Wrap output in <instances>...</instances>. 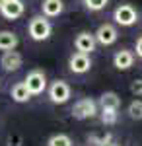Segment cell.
I'll list each match as a JSON object with an SVG mask.
<instances>
[{"instance_id":"1","label":"cell","mask_w":142,"mask_h":146,"mask_svg":"<svg viewBox=\"0 0 142 146\" xmlns=\"http://www.w3.org/2000/svg\"><path fill=\"white\" fill-rule=\"evenodd\" d=\"M27 33L31 37L33 41H47L51 33H53V23L49 22V18L47 16H33L29 23H27Z\"/></svg>"},{"instance_id":"2","label":"cell","mask_w":142,"mask_h":146,"mask_svg":"<svg viewBox=\"0 0 142 146\" xmlns=\"http://www.w3.org/2000/svg\"><path fill=\"white\" fill-rule=\"evenodd\" d=\"M70 113H72V117L78 119V121L94 119V117H98V113H99V103L96 100H92V98H82V100H78L72 105Z\"/></svg>"},{"instance_id":"3","label":"cell","mask_w":142,"mask_h":146,"mask_svg":"<svg viewBox=\"0 0 142 146\" xmlns=\"http://www.w3.org/2000/svg\"><path fill=\"white\" fill-rule=\"evenodd\" d=\"M47 96H49L51 103H55V105H64L66 101L70 100V96H72V88H70V84L64 82V80H55V82L49 84Z\"/></svg>"},{"instance_id":"4","label":"cell","mask_w":142,"mask_h":146,"mask_svg":"<svg viewBox=\"0 0 142 146\" xmlns=\"http://www.w3.org/2000/svg\"><path fill=\"white\" fill-rule=\"evenodd\" d=\"M113 20L121 27H132L138 22V12L132 4H119L113 10Z\"/></svg>"},{"instance_id":"5","label":"cell","mask_w":142,"mask_h":146,"mask_svg":"<svg viewBox=\"0 0 142 146\" xmlns=\"http://www.w3.org/2000/svg\"><path fill=\"white\" fill-rule=\"evenodd\" d=\"M23 82H25L27 90L31 92V96H41L47 90V74H45L43 70H39V68L27 72V76H25Z\"/></svg>"},{"instance_id":"6","label":"cell","mask_w":142,"mask_h":146,"mask_svg":"<svg viewBox=\"0 0 142 146\" xmlns=\"http://www.w3.org/2000/svg\"><path fill=\"white\" fill-rule=\"evenodd\" d=\"M68 68H70L72 74H86V72H90V68H92V58L86 53L76 51V53H72L70 58H68Z\"/></svg>"},{"instance_id":"7","label":"cell","mask_w":142,"mask_h":146,"mask_svg":"<svg viewBox=\"0 0 142 146\" xmlns=\"http://www.w3.org/2000/svg\"><path fill=\"white\" fill-rule=\"evenodd\" d=\"M96 39H98V45L111 47L113 43H117L119 31H117V27L113 23H101L98 29H96Z\"/></svg>"},{"instance_id":"8","label":"cell","mask_w":142,"mask_h":146,"mask_svg":"<svg viewBox=\"0 0 142 146\" xmlns=\"http://www.w3.org/2000/svg\"><path fill=\"white\" fill-rule=\"evenodd\" d=\"M96 47H98V39H96V33H92V31H80L74 37V49L80 53L92 55L96 51Z\"/></svg>"},{"instance_id":"9","label":"cell","mask_w":142,"mask_h":146,"mask_svg":"<svg viewBox=\"0 0 142 146\" xmlns=\"http://www.w3.org/2000/svg\"><path fill=\"white\" fill-rule=\"evenodd\" d=\"M0 66L4 68L6 72H16L23 66V56L22 53H18L16 49H10V51H2V56H0Z\"/></svg>"},{"instance_id":"10","label":"cell","mask_w":142,"mask_h":146,"mask_svg":"<svg viewBox=\"0 0 142 146\" xmlns=\"http://www.w3.org/2000/svg\"><path fill=\"white\" fill-rule=\"evenodd\" d=\"M23 12H25V4H23V0H6V4L0 8V14H2V18L4 20H18V18H22Z\"/></svg>"},{"instance_id":"11","label":"cell","mask_w":142,"mask_h":146,"mask_svg":"<svg viewBox=\"0 0 142 146\" xmlns=\"http://www.w3.org/2000/svg\"><path fill=\"white\" fill-rule=\"evenodd\" d=\"M134 58H136L134 51H131V49H121V51H117L113 55V66L117 68V70H131L134 66Z\"/></svg>"},{"instance_id":"12","label":"cell","mask_w":142,"mask_h":146,"mask_svg":"<svg viewBox=\"0 0 142 146\" xmlns=\"http://www.w3.org/2000/svg\"><path fill=\"white\" fill-rule=\"evenodd\" d=\"M99 109H113L119 111L121 109V96L117 92H103L99 96Z\"/></svg>"},{"instance_id":"13","label":"cell","mask_w":142,"mask_h":146,"mask_svg":"<svg viewBox=\"0 0 142 146\" xmlns=\"http://www.w3.org/2000/svg\"><path fill=\"white\" fill-rule=\"evenodd\" d=\"M41 12H43V16H47V18H58L64 12V2L62 0H43Z\"/></svg>"},{"instance_id":"14","label":"cell","mask_w":142,"mask_h":146,"mask_svg":"<svg viewBox=\"0 0 142 146\" xmlns=\"http://www.w3.org/2000/svg\"><path fill=\"white\" fill-rule=\"evenodd\" d=\"M10 96H12V100L16 101V103H27V101L31 100V92L27 90L25 82H18V84H14V86H12Z\"/></svg>"},{"instance_id":"15","label":"cell","mask_w":142,"mask_h":146,"mask_svg":"<svg viewBox=\"0 0 142 146\" xmlns=\"http://www.w3.org/2000/svg\"><path fill=\"white\" fill-rule=\"evenodd\" d=\"M20 43L18 35L10 31V29H2L0 31V51H10V49H16Z\"/></svg>"},{"instance_id":"16","label":"cell","mask_w":142,"mask_h":146,"mask_svg":"<svg viewBox=\"0 0 142 146\" xmlns=\"http://www.w3.org/2000/svg\"><path fill=\"white\" fill-rule=\"evenodd\" d=\"M47 146H74L72 142V138L64 133H56V135L49 136V140H47Z\"/></svg>"},{"instance_id":"17","label":"cell","mask_w":142,"mask_h":146,"mask_svg":"<svg viewBox=\"0 0 142 146\" xmlns=\"http://www.w3.org/2000/svg\"><path fill=\"white\" fill-rule=\"evenodd\" d=\"M127 115L132 121H142V100H134L127 107Z\"/></svg>"},{"instance_id":"18","label":"cell","mask_w":142,"mask_h":146,"mask_svg":"<svg viewBox=\"0 0 142 146\" xmlns=\"http://www.w3.org/2000/svg\"><path fill=\"white\" fill-rule=\"evenodd\" d=\"M119 119V111H113V109H99V121L107 127H113Z\"/></svg>"},{"instance_id":"19","label":"cell","mask_w":142,"mask_h":146,"mask_svg":"<svg viewBox=\"0 0 142 146\" xmlns=\"http://www.w3.org/2000/svg\"><path fill=\"white\" fill-rule=\"evenodd\" d=\"M82 4L88 12H101L107 8L109 0H82Z\"/></svg>"},{"instance_id":"20","label":"cell","mask_w":142,"mask_h":146,"mask_svg":"<svg viewBox=\"0 0 142 146\" xmlns=\"http://www.w3.org/2000/svg\"><path fill=\"white\" fill-rule=\"evenodd\" d=\"M111 140H113L111 133H105V135H90L88 136V142L94 144V146H105V144H109Z\"/></svg>"},{"instance_id":"21","label":"cell","mask_w":142,"mask_h":146,"mask_svg":"<svg viewBox=\"0 0 142 146\" xmlns=\"http://www.w3.org/2000/svg\"><path fill=\"white\" fill-rule=\"evenodd\" d=\"M131 94L134 98H142V78H136L131 82Z\"/></svg>"},{"instance_id":"22","label":"cell","mask_w":142,"mask_h":146,"mask_svg":"<svg viewBox=\"0 0 142 146\" xmlns=\"http://www.w3.org/2000/svg\"><path fill=\"white\" fill-rule=\"evenodd\" d=\"M134 55L138 56V58H142V35L136 39V43H134Z\"/></svg>"},{"instance_id":"23","label":"cell","mask_w":142,"mask_h":146,"mask_svg":"<svg viewBox=\"0 0 142 146\" xmlns=\"http://www.w3.org/2000/svg\"><path fill=\"white\" fill-rule=\"evenodd\" d=\"M4 4H6V0H0V8H2V6H4Z\"/></svg>"},{"instance_id":"24","label":"cell","mask_w":142,"mask_h":146,"mask_svg":"<svg viewBox=\"0 0 142 146\" xmlns=\"http://www.w3.org/2000/svg\"><path fill=\"white\" fill-rule=\"evenodd\" d=\"M105 146H119V144H113V142H109V144H105Z\"/></svg>"},{"instance_id":"25","label":"cell","mask_w":142,"mask_h":146,"mask_svg":"<svg viewBox=\"0 0 142 146\" xmlns=\"http://www.w3.org/2000/svg\"><path fill=\"white\" fill-rule=\"evenodd\" d=\"M16 146H20V144H16Z\"/></svg>"}]
</instances>
